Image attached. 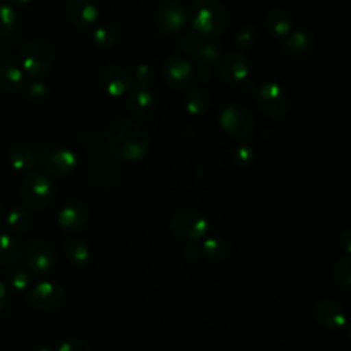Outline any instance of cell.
I'll return each mask as SVG.
<instances>
[{
    "mask_svg": "<svg viewBox=\"0 0 351 351\" xmlns=\"http://www.w3.org/2000/svg\"><path fill=\"white\" fill-rule=\"evenodd\" d=\"M106 145L110 152L125 162L141 160L149 148V134L138 122L115 117L110 121L106 133Z\"/></svg>",
    "mask_w": 351,
    "mask_h": 351,
    "instance_id": "6da1fadb",
    "label": "cell"
},
{
    "mask_svg": "<svg viewBox=\"0 0 351 351\" xmlns=\"http://www.w3.org/2000/svg\"><path fill=\"white\" fill-rule=\"evenodd\" d=\"M188 21L193 33L213 40L226 30L229 16L218 0H193L188 11Z\"/></svg>",
    "mask_w": 351,
    "mask_h": 351,
    "instance_id": "7a4b0ae2",
    "label": "cell"
},
{
    "mask_svg": "<svg viewBox=\"0 0 351 351\" xmlns=\"http://www.w3.org/2000/svg\"><path fill=\"white\" fill-rule=\"evenodd\" d=\"M55 197L52 181L41 171H30L21 185V199L32 210L47 208Z\"/></svg>",
    "mask_w": 351,
    "mask_h": 351,
    "instance_id": "3957f363",
    "label": "cell"
},
{
    "mask_svg": "<svg viewBox=\"0 0 351 351\" xmlns=\"http://www.w3.org/2000/svg\"><path fill=\"white\" fill-rule=\"evenodd\" d=\"M208 226L206 217L193 210H180L174 213L169 221L171 233L188 243L202 240L207 234Z\"/></svg>",
    "mask_w": 351,
    "mask_h": 351,
    "instance_id": "277c9868",
    "label": "cell"
},
{
    "mask_svg": "<svg viewBox=\"0 0 351 351\" xmlns=\"http://www.w3.org/2000/svg\"><path fill=\"white\" fill-rule=\"evenodd\" d=\"M21 63L23 70L32 77L45 74L53 64V52L51 47L40 38H33L21 48Z\"/></svg>",
    "mask_w": 351,
    "mask_h": 351,
    "instance_id": "5b68a950",
    "label": "cell"
},
{
    "mask_svg": "<svg viewBox=\"0 0 351 351\" xmlns=\"http://www.w3.org/2000/svg\"><path fill=\"white\" fill-rule=\"evenodd\" d=\"M221 128L234 138H245L254 132V117L243 106L229 104L219 114Z\"/></svg>",
    "mask_w": 351,
    "mask_h": 351,
    "instance_id": "8992f818",
    "label": "cell"
},
{
    "mask_svg": "<svg viewBox=\"0 0 351 351\" xmlns=\"http://www.w3.org/2000/svg\"><path fill=\"white\" fill-rule=\"evenodd\" d=\"M256 101L259 108L273 119H281L288 112V96L276 82L263 84L256 92Z\"/></svg>",
    "mask_w": 351,
    "mask_h": 351,
    "instance_id": "52a82bcc",
    "label": "cell"
},
{
    "mask_svg": "<svg viewBox=\"0 0 351 351\" xmlns=\"http://www.w3.org/2000/svg\"><path fill=\"white\" fill-rule=\"evenodd\" d=\"M22 259L30 271L44 274L53 269L56 263V252L45 240H32L23 248Z\"/></svg>",
    "mask_w": 351,
    "mask_h": 351,
    "instance_id": "ba28073f",
    "label": "cell"
},
{
    "mask_svg": "<svg viewBox=\"0 0 351 351\" xmlns=\"http://www.w3.org/2000/svg\"><path fill=\"white\" fill-rule=\"evenodd\" d=\"M163 78L174 89H186L196 82V69L182 56H169L163 64Z\"/></svg>",
    "mask_w": 351,
    "mask_h": 351,
    "instance_id": "9c48e42d",
    "label": "cell"
},
{
    "mask_svg": "<svg viewBox=\"0 0 351 351\" xmlns=\"http://www.w3.org/2000/svg\"><path fill=\"white\" fill-rule=\"evenodd\" d=\"M64 299V289L53 281H41L33 285L27 292V302L32 307L43 311L60 307Z\"/></svg>",
    "mask_w": 351,
    "mask_h": 351,
    "instance_id": "30bf717a",
    "label": "cell"
},
{
    "mask_svg": "<svg viewBox=\"0 0 351 351\" xmlns=\"http://www.w3.org/2000/svg\"><path fill=\"white\" fill-rule=\"evenodd\" d=\"M186 22L188 12L178 0H165L156 11V23L169 36L181 32Z\"/></svg>",
    "mask_w": 351,
    "mask_h": 351,
    "instance_id": "8fae6325",
    "label": "cell"
},
{
    "mask_svg": "<svg viewBox=\"0 0 351 351\" xmlns=\"http://www.w3.org/2000/svg\"><path fill=\"white\" fill-rule=\"evenodd\" d=\"M250 60L244 52L234 49L226 53L219 62V75L228 84H239L244 81L250 73Z\"/></svg>",
    "mask_w": 351,
    "mask_h": 351,
    "instance_id": "7c38bea8",
    "label": "cell"
},
{
    "mask_svg": "<svg viewBox=\"0 0 351 351\" xmlns=\"http://www.w3.org/2000/svg\"><path fill=\"white\" fill-rule=\"evenodd\" d=\"M88 221V207L80 200H70L58 213V225L67 233L74 234L84 229Z\"/></svg>",
    "mask_w": 351,
    "mask_h": 351,
    "instance_id": "4fadbf2b",
    "label": "cell"
},
{
    "mask_svg": "<svg viewBox=\"0 0 351 351\" xmlns=\"http://www.w3.org/2000/svg\"><path fill=\"white\" fill-rule=\"evenodd\" d=\"M314 318L325 329L339 330L347 324V315L343 306L332 299L318 300L314 306Z\"/></svg>",
    "mask_w": 351,
    "mask_h": 351,
    "instance_id": "5bb4252c",
    "label": "cell"
},
{
    "mask_svg": "<svg viewBox=\"0 0 351 351\" xmlns=\"http://www.w3.org/2000/svg\"><path fill=\"white\" fill-rule=\"evenodd\" d=\"M100 86L114 97L128 93L132 88L130 73L121 66H107L99 74Z\"/></svg>",
    "mask_w": 351,
    "mask_h": 351,
    "instance_id": "9a60e30c",
    "label": "cell"
},
{
    "mask_svg": "<svg viewBox=\"0 0 351 351\" xmlns=\"http://www.w3.org/2000/svg\"><path fill=\"white\" fill-rule=\"evenodd\" d=\"M44 167L55 177H66L71 174L77 166V156L66 148H52L43 158Z\"/></svg>",
    "mask_w": 351,
    "mask_h": 351,
    "instance_id": "2e32d148",
    "label": "cell"
},
{
    "mask_svg": "<svg viewBox=\"0 0 351 351\" xmlns=\"http://www.w3.org/2000/svg\"><path fill=\"white\" fill-rule=\"evenodd\" d=\"M66 14L70 23L78 29L92 27L99 18V10L92 0H70Z\"/></svg>",
    "mask_w": 351,
    "mask_h": 351,
    "instance_id": "e0dca14e",
    "label": "cell"
},
{
    "mask_svg": "<svg viewBox=\"0 0 351 351\" xmlns=\"http://www.w3.org/2000/svg\"><path fill=\"white\" fill-rule=\"evenodd\" d=\"M89 176L96 185L107 188L115 185L119 181L121 169L112 159L97 156L92 159L89 165Z\"/></svg>",
    "mask_w": 351,
    "mask_h": 351,
    "instance_id": "ac0fdd59",
    "label": "cell"
},
{
    "mask_svg": "<svg viewBox=\"0 0 351 351\" xmlns=\"http://www.w3.org/2000/svg\"><path fill=\"white\" fill-rule=\"evenodd\" d=\"M128 108L138 118L148 117L155 108V97L148 88L132 86L128 92Z\"/></svg>",
    "mask_w": 351,
    "mask_h": 351,
    "instance_id": "d6986e66",
    "label": "cell"
},
{
    "mask_svg": "<svg viewBox=\"0 0 351 351\" xmlns=\"http://www.w3.org/2000/svg\"><path fill=\"white\" fill-rule=\"evenodd\" d=\"M267 32L277 38H282L292 30V18L289 12L281 7L270 10L265 18Z\"/></svg>",
    "mask_w": 351,
    "mask_h": 351,
    "instance_id": "ffe728a7",
    "label": "cell"
},
{
    "mask_svg": "<svg viewBox=\"0 0 351 351\" xmlns=\"http://www.w3.org/2000/svg\"><path fill=\"white\" fill-rule=\"evenodd\" d=\"M8 160L12 169L18 171H27L32 170L38 163V158L34 151L23 144H16L10 149Z\"/></svg>",
    "mask_w": 351,
    "mask_h": 351,
    "instance_id": "44dd1931",
    "label": "cell"
},
{
    "mask_svg": "<svg viewBox=\"0 0 351 351\" xmlns=\"http://www.w3.org/2000/svg\"><path fill=\"white\" fill-rule=\"evenodd\" d=\"M311 37L304 30L291 32L285 37L281 38V48L291 55H303L311 48Z\"/></svg>",
    "mask_w": 351,
    "mask_h": 351,
    "instance_id": "7402d4cb",
    "label": "cell"
},
{
    "mask_svg": "<svg viewBox=\"0 0 351 351\" xmlns=\"http://www.w3.org/2000/svg\"><path fill=\"white\" fill-rule=\"evenodd\" d=\"M64 254L67 259L77 266H84L90 259V248L88 243L80 237H71L66 241Z\"/></svg>",
    "mask_w": 351,
    "mask_h": 351,
    "instance_id": "603a6c76",
    "label": "cell"
},
{
    "mask_svg": "<svg viewBox=\"0 0 351 351\" xmlns=\"http://www.w3.org/2000/svg\"><path fill=\"white\" fill-rule=\"evenodd\" d=\"M200 252L210 261H222L229 255V243L223 237L213 236L202 243Z\"/></svg>",
    "mask_w": 351,
    "mask_h": 351,
    "instance_id": "cb8c5ba5",
    "label": "cell"
},
{
    "mask_svg": "<svg viewBox=\"0 0 351 351\" xmlns=\"http://www.w3.org/2000/svg\"><path fill=\"white\" fill-rule=\"evenodd\" d=\"M25 82L23 73L15 66L0 67V89L4 92L14 93L22 88Z\"/></svg>",
    "mask_w": 351,
    "mask_h": 351,
    "instance_id": "d4e9b609",
    "label": "cell"
},
{
    "mask_svg": "<svg viewBox=\"0 0 351 351\" xmlns=\"http://www.w3.org/2000/svg\"><path fill=\"white\" fill-rule=\"evenodd\" d=\"M219 56H221V47L208 38H203L196 52L192 55V58L197 60L200 64H208V66L214 64L219 59Z\"/></svg>",
    "mask_w": 351,
    "mask_h": 351,
    "instance_id": "484cf974",
    "label": "cell"
},
{
    "mask_svg": "<svg viewBox=\"0 0 351 351\" xmlns=\"http://www.w3.org/2000/svg\"><path fill=\"white\" fill-rule=\"evenodd\" d=\"M332 277L335 282L346 289L351 288V258L343 255L337 258L332 266Z\"/></svg>",
    "mask_w": 351,
    "mask_h": 351,
    "instance_id": "4316f807",
    "label": "cell"
},
{
    "mask_svg": "<svg viewBox=\"0 0 351 351\" xmlns=\"http://www.w3.org/2000/svg\"><path fill=\"white\" fill-rule=\"evenodd\" d=\"M19 256L18 241L7 233H0V266H11Z\"/></svg>",
    "mask_w": 351,
    "mask_h": 351,
    "instance_id": "83f0119b",
    "label": "cell"
},
{
    "mask_svg": "<svg viewBox=\"0 0 351 351\" xmlns=\"http://www.w3.org/2000/svg\"><path fill=\"white\" fill-rule=\"evenodd\" d=\"M208 106V95L203 88H193L185 96V110L191 115H200Z\"/></svg>",
    "mask_w": 351,
    "mask_h": 351,
    "instance_id": "f1b7e54d",
    "label": "cell"
},
{
    "mask_svg": "<svg viewBox=\"0 0 351 351\" xmlns=\"http://www.w3.org/2000/svg\"><path fill=\"white\" fill-rule=\"evenodd\" d=\"M119 30L118 27H115L114 25L106 23V25H100L93 30V41L96 45L103 47V48H108L112 47L118 43L119 40Z\"/></svg>",
    "mask_w": 351,
    "mask_h": 351,
    "instance_id": "f546056e",
    "label": "cell"
},
{
    "mask_svg": "<svg viewBox=\"0 0 351 351\" xmlns=\"http://www.w3.org/2000/svg\"><path fill=\"white\" fill-rule=\"evenodd\" d=\"M5 222L11 232L21 233L25 232L32 225V215L25 208L15 207L7 214Z\"/></svg>",
    "mask_w": 351,
    "mask_h": 351,
    "instance_id": "4dcf8cb0",
    "label": "cell"
},
{
    "mask_svg": "<svg viewBox=\"0 0 351 351\" xmlns=\"http://www.w3.org/2000/svg\"><path fill=\"white\" fill-rule=\"evenodd\" d=\"M16 27V14L12 7L0 4V38L10 37Z\"/></svg>",
    "mask_w": 351,
    "mask_h": 351,
    "instance_id": "1f68e13d",
    "label": "cell"
},
{
    "mask_svg": "<svg viewBox=\"0 0 351 351\" xmlns=\"http://www.w3.org/2000/svg\"><path fill=\"white\" fill-rule=\"evenodd\" d=\"M254 159H255V151L250 144L241 143L233 151V162L239 167H248L250 165H252Z\"/></svg>",
    "mask_w": 351,
    "mask_h": 351,
    "instance_id": "d6a6232c",
    "label": "cell"
},
{
    "mask_svg": "<svg viewBox=\"0 0 351 351\" xmlns=\"http://www.w3.org/2000/svg\"><path fill=\"white\" fill-rule=\"evenodd\" d=\"M30 282H32L30 274L22 269H15V270L10 271V274L7 276L8 287L15 291L26 289L30 285Z\"/></svg>",
    "mask_w": 351,
    "mask_h": 351,
    "instance_id": "836d02e7",
    "label": "cell"
},
{
    "mask_svg": "<svg viewBox=\"0 0 351 351\" xmlns=\"http://www.w3.org/2000/svg\"><path fill=\"white\" fill-rule=\"evenodd\" d=\"M203 38H204V37H202V36H199V34L191 32V33H186V34H184L182 37H180L177 45H178V48L181 49V52H184V53L192 56V55L196 52V49H197V47L200 45V43H202Z\"/></svg>",
    "mask_w": 351,
    "mask_h": 351,
    "instance_id": "e575fe53",
    "label": "cell"
},
{
    "mask_svg": "<svg viewBox=\"0 0 351 351\" xmlns=\"http://www.w3.org/2000/svg\"><path fill=\"white\" fill-rule=\"evenodd\" d=\"M154 78H155V74H154V70L149 64L140 63L134 69V81H136L137 86L148 88L154 82Z\"/></svg>",
    "mask_w": 351,
    "mask_h": 351,
    "instance_id": "d590c367",
    "label": "cell"
},
{
    "mask_svg": "<svg viewBox=\"0 0 351 351\" xmlns=\"http://www.w3.org/2000/svg\"><path fill=\"white\" fill-rule=\"evenodd\" d=\"M256 37H258V32L254 26H244L237 32L234 41L239 48H248L256 41Z\"/></svg>",
    "mask_w": 351,
    "mask_h": 351,
    "instance_id": "8d00e7d4",
    "label": "cell"
},
{
    "mask_svg": "<svg viewBox=\"0 0 351 351\" xmlns=\"http://www.w3.org/2000/svg\"><path fill=\"white\" fill-rule=\"evenodd\" d=\"M48 95V86L44 81H33L27 86V96L33 101H41Z\"/></svg>",
    "mask_w": 351,
    "mask_h": 351,
    "instance_id": "74e56055",
    "label": "cell"
},
{
    "mask_svg": "<svg viewBox=\"0 0 351 351\" xmlns=\"http://www.w3.org/2000/svg\"><path fill=\"white\" fill-rule=\"evenodd\" d=\"M58 351H90V350H89V344L82 339H66L59 344Z\"/></svg>",
    "mask_w": 351,
    "mask_h": 351,
    "instance_id": "f35d334b",
    "label": "cell"
},
{
    "mask_svg": "<svg viewBox=\"0 0 351 351\" xmlns=\"http://www.w3.org/2000/svg\"><path fill=\"white\" fill-rule=\"evenodd\" d=\"M200 248L195 243H186L182 248V255L188 262H195L200 256Z\"/></svg>",
    "mask_w": 351,
    "mask_h": 351,
    "instance_id": "ab89813d",
    "label": "cell"
},
{
    "mask_svg": "<svg viewBox=\"0 0 351 351\" xmlns=\"http://www.w3.org/2000/svg\"><path fill=\"white\" fill-rule=\"evenodd\" d=\"M339 244L343 248V251L346 252V255H350L351 252V232L347 229L344 230L340 237H339Z\"/></svg>",
    "mask_w": 351,
    "mask_h": 351,
    "instance_id": "60d3db41",
    "label": "cell"
},
{
    "mask_svg": "<svg viewBox=\"0 0 351 351\" xmlns=\"http://www.w3.org/2000/svg\"><path fill=\"white\" fill-rule=\"evenodd\" d=\"M213 77V69L208 64H200V67L196 70V78L200 81H208Z\"/></svg>",
    "mask_w": 351,
    "mask_h": 351,
    "instance_id": "b9f144b4",
    "label": "cell"
},
{
    "mask_svg": "<svg viewBox=\"0 0 351 351\" xmlns=\"http://www.w3.org/2000/svg\"><path fill=\"white\" fill-rule=\"evenodd\" d=\"M8 304V291L7 287L0 281V313L7 308Z\"/></svg>",
    "mask_w": 351,
    "mask_h": 351,
    "instance_id": "7bdbcfd3",
    "label": "cell"
},
{
    "mask_svg": "<svg viewBox=\"0 0 351 351\" xmlns=\"http://www.w3.org/2000/svg\"><path fill=\"white\" fill-rule=\"evenodd\" d=\"M11 1H12L14 4H21V5H22V4H26V3H29L30 0H11Z\"/></svg>",
    "mask_w": 351,
    "mask_h": 351,
    "instance_id": "ee69618b",
    "label": "cell"
},
{
    "mask_svg": "<svg viewBox=\"0 0 351 351\" xmlns=\"http://www.w3.org/2000/svg\"><path fill=\"white\" fill-rule=\"evenodd\" d=\"M37 351H51V350L49 348H38Z\"/></svg>",
    "mask_w": 351,
    "mask_h": 351,
    "instance_id": "f6af8a7d",
    "label": "cell"
},
{
    "mask_svg": "<svg viewBox=\"0 0 351 351\" xmlns=\"http://www.w3.org/2000/svg\"><path fill=\"white\" fill-rule=\"evenodd\" d=\"M1 214H3V206L0 204V217H1Z\"/></svg>",
    "mask_w": 351,
    "mask_h": 351,
    "instance_id": "bcb514c9",
    "label": "cell"
}]
</instances>
